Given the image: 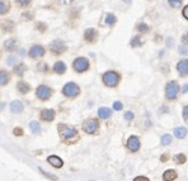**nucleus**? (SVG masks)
<instances>
[{"instance_id": "obj_8", "label": "nucleus", "mask_w": 188, "mask_h": 181, "mask_svg": "<svg viewBox=\"0 0 188 181\" xmlns=\"http://www.w3.org/2000/svg\"><path fill=\"white\" fill-rule=\"evenodd\" d=\"M50 49H51V52L55 53V55H61L62 52L66 51V45H65L62 41L56 39L50 45Z\"/></svg>"}, {"instance_id": "obj_20", "label": "nucleus", "mask_w": 188, "mask_h": 181, "mask_svg": "<svg viewBox=\"0 0 188 181\" xmlns=\"http://www.w3.org/2000/svg\"><path fill=\"white\" fill-rule=\"evenodd\" d=\"M4 47H5L6 51L13 52V51H16V48H17V41L16 39H8V41H5Z\"/></svg>"}, {"instance_id": "obj_12", "label": "nucleus", "mask_w": 188, "mask_h": 181, "mask_svg": "<svg viewBox=\"0 0 188 181\" xmlns=\"http://www.w3.org/2000/svg\"><path fill=\"white\" fill-rule=\"evenodd\" d=\"M47 162L51 165V166H54L55 169H61L62 166H64V161L61 160L59 156H55V155L48 156L47 157Z\"/></svg>"}, {"instance_id": "obj_10", "label": "nucleus", "mask_w": 188, "mask_h": 181, "mask_svg": "<svg viewBox=\"0 0 188 181\" xmlns=\"http://www.w3.org/2000/svg\"><path fill=\"white\" fill-rule=\"evenodd\" d=\"M28 55H30V57H32V59H38V57H42L45 55V48L40 45H34L31 47Z\"/></svg>"}, {"instance_id": "obj_48", "label": "nucleus", "mask_w": 188, "mask_h": 181, "mask_svg": "<svg viewBox=\"0 0 188 181\" xmlns=\"http://www.w3.org/2000/svg\"><path fill=\"white\" fill-rule=\"evenodd\" d=\"M14 60H16L14 57H9V59H8V65H12L14 62Z\"/></svg>"}, {"instance_id": "obj_13", "label": "nucleus", "mask_w": 188, "mask_h": 181, "mask_svg": "<svg viewBox=\"0 0 188 181\" xmlns=\"http://www.w3.org/2000/svg\"><path fill=\"white\" fill-rule=\"evenodd\" d=\"M97 37H98V33H97V31L94 29V28H88V29L85 31V33H84V38H85V41H86V42H89V43L96 42Z\"/></svg>"}, {"instance_id": "obj_39", "label": "nucleus", "mask_w": 188, "mask_h": 181, "mask_svg": "<svg viewBox=\"0 0 188 181\" xmlns=\"http://www.w3.org/2000/svg\"><path fill=\"white\" fill-rule=\"evenodd\" d=\"M14 134L16 136H23V129L22 128H19V127H17V128H14Z\"/></svg>"}, {"instance_id": "obj_44", "label": "nucleus", "mask_w": 188, "mask_h": 181, "mask_svg": "<svg viewBox=\"0 0 188 181\" xmlns=\"http://www.w3.org/2000/svg\"><path fill=\"white\" fill-rule=\"evenodd\" d=\"M37 28H38V29H41V32H43V31L46 29V25L42 24V23H38V24H37Z\"/></svg>"}, {"instance_id": "obj_24", "label": "nucleus", "mask_w": 188, "mask_h": 181, "mask_svg": "<svg viewBox=\"0 0 188 181\" xmlns=\"http://www.w3.org/2000/svg\"><path fill=\"white\" fill-rule=\"evenodd\" d=\"M26 70H27V67H26L24 63H19V65H17V66L14 67V72H16V75H18V76H23Z\"/></svg>"}, {"instance_id": "obj_29", "label": "nucleus", "mask_w": 188, "mask_h": 181, "mask_svg": "<svg viewBox=\"0 0 188 181\" xmlns=\"http://www.w3.org/2000/svg\"><path fill=\"white\" fill-rule=\"evenodd\" d=\"M116 22H117V18H116L112 13H108L107 15H106V23H107L108 25H113Z\"/></svg>"}, {"instance_id": "obj_14", "label": "nucleus", "mask_w": 188, "mask_h": 181, "mask_svg": "<svg viewBox=\"0 0 188 181\" xmlns=\"http://www.w3.org/2000/svg\"><path fill=\"white\" fill-rule=\"evenodd\" d=\"M40 117L42 120L45 122H52L55 119V110L52 109H43L40 114Z\"/></svg>"}, {"instance_id": "obj_16", "label": "nucleus", "mask_w": 188, "mask_h": 181, "mask_svg": "<svg viewBox=\"0 0 188 181\" xmlns=\"http://www.w3.org/2000/svg\"><path fill=\"white\" fill-rule=\"evenodd\" d=\"M98 115L100 119H108L112 115V110L110 108H106V106H102L98 109Z\"/></svg>"}, {"instance_id": "obj_18", "label": "nucleus", "mask_w": 188, "mask_h": 181, "mask_svg": "<svg viewBox=\"0 0 188 181\" xmlns=\"http://www.w3.org/2000/svg\"><path fill=\"white\" fill-rule=\"evenodd\" d=\"M54 71L56 74L59 75H62L65 71H66V65H65L62 61H57L55 65H54Z\"/></svg>"}, {"instance_id": "obj_7", "label": "nucleus", "mask_w": 188, "mask_h": 181, "mask_svg": "<svg viewBox=\"0 0 188 181\" xmlns=\"http://www.w3.org/2000/svg\"><path fill=\"white\" fill-rule=\"evenodd\" d=\"M36 95L41 100H48L52 95V90L46 85H40L37 89H36Z\"/></svg>"}, {"instance_id": "obj_26", "label": "nucleus", "mask_w": 188, "mask_h": 181, "mask_svg": "<svg viewBox=\"0 0 188 181\" xmlns=\"http://www.w3.org/2000/svg\"><path fill=\"white\" fill-rule=\"evenodd\" d=\"M30 128H31V131L33 133H40L41 132V126H40V123L38 122H36V120H32L30 123Z\"/></svg>"}, {"instance_id": "obj_4", "label": "nucleus", "mask_w": 188, "mask_h": 181, "mask_svg": "<svg viewBox=\"0 0 188 181\" xmlns=\"http://www.w3.org/2000/svg\"><path fill=\"white\" fill-rule=\"evenodd\" d=\"M79 92H80V88L75 82H68L62 88V94L68 98H75L79 95Z\"/></svg>"}, {"instance_id": "obj_6", "label": "nucleus", "mask_w": 188, "mask_h": 181, "mask_svg": "<svg viewBox=\"0 0 188 181\" xmlns=\"http://www.w3.org/2000/svg\"><path fill=\"white\" fill-rule=\"evenodd\" d=\"M73 67L76 72H85L89 69V61L85 57H78V59L73 62Z\"/></svg>"}, {"instance_id": "obj_46", "label": "nucleus", "mask_w": 188, "mask_h": 181, "mask_svg": "<svg viewBox=\"0 0 188 181\" xmlns=\"http://www.w3.org/2000/svg\"><path fill=\"white\" fill-rule=\"evenodd\" d=\"M187 91H188V84H186L182 88V92H187Z\"/></svg>"}, {"instance_id": "obj_25", "label": "nucleus", "mask_w": 188, "mask_h": 181, "mask_svg": "<svg viewBox=\"0 0 188 181\" xmlns=\"http://www.w3.org/2000/svg\"><path fill=\"white\" fill-rule=\"evenodd\" d=\"M38 171L42 173L45 177H47L48 180H52V181H57L59 180V177H57L56 175H52V173H50V172H47V171H45L43 169H41V167H38Z\"/></svg>"}, {"instance_id": "obj_21", "label": "nucleus", "mask_w": 188, "mask_h": 181, "mask_svg": "<svg viewBox=\"0 0 188 181\" xmlns=\"http://www.w3.org/2000/svg\"><path fill=\"white\" fill-rule=\"evenodd\" d=\"M9 74L4 70H0V86H4L9 82Z\"/></svg>"}, {"instance_id": "obj_9", "label": "nucleus", "mask_w": 188, "mask_h": 181, "mask_svg": "<svg viewBox=\"0 0 188 181\" xmlns=\"http://www.w3.org/2000/svg\"><path fill=\"white\" fill-rule=\"evenodd\" d=\"M126 147L131 151V152H137L140 149V139L137 138L136 136H131L128 137L127 143H126Z\"/></svg>"}, {"instance_id": "obj_47", "label": "nucleus", "mask_w": 188, "mask_h": 181, "mask_svg": "<svg viewBox=\"0 0 188 181\" xmlns=\"http://www.w3.org/2000/svg\"><path fill=\"white\" fill-rule=\"evenodd\" d=\"M38 69H40V70H41V69H43L45 71H47V65H40Z\"/></svg>"}, {"instance_id": "obj_33", "label": "nucleus", "mask_w": 188, "mask_h": 181, "mask_svg": "<svg viewBox=\"0 0 188 181\" xmlns=\"http://www.w3.org/2000/svg\"><path fill=\"white\" fill-rule=\"evenodd\" d=\"M13 23H12V22L10 20H5V23L3 24V28H4V31L5 32H8V31H12L13 29Z\"/></svg>"}, {"instance_id": "obj_30", "label": "nucleus", "mask_w": 188, "mask_h": 181, "mask_svg": "<svg viewBox=\"0 0 188 181\" xmlns=\"http://www.w3.org/2000/svg\"><path fill=\"white\" fill-rule=\"evenodd\" d=\"M172 143V136L170 134H164L162 137V144L163 146H169Z\"/></svg>"}, {"instance_id": "obj_41", "label": "nucleus", "mask_w": 188, "mask_h": 181, "mask_svg": "<svg viewBox=\"0 0 188 181\" xmlns=\"http://www.w3.org/2000/svg\"><path fill=\"white\" fill-rule=\"evenodd\" d=\"M169 160V156H168V153H164V155H162V157H160V161L162 162H167Z\"/></svg>"}, {"instance_id": "obj_17", "label": "nucleus", "mask_w": 188, "mask_h": 181, "mask_svg": "<svg viewBox=\"0 0 188 181\" xmlns=\"http://www.w3.org/2000/svg\"><path fill=\"white\" fill-rule=\"evenodd\" d=\"M23 103L22 101H19V100H14L13 103L10 104V110L13 112V113H22L23 112Z\"/></svg>"}, {"instance_id": "obj_31", "label": "nucleus", "mask_w": 188, "mask_h": 181, "mask_svg": "<svg viewBox=\"0 0 188 181\" xmlns=\"http://www.w3.org/2000/svg\"><path fill=\"white\" fill-rule=\"evenodd\" d=\"M149 25L148 24H145V23H139L137 24V31H139L140 33H146V32H149Z\"/></svg>"}, {"instance_id": "obj_36", "label": "nucleus", "mask_w": 188, "mask_h": 181, "mask_svg": "<svg viewBox=\"0 0 188 181\" xmlns=\"http://www.w3.org/2000/svg\"><path fill=\"white\" fill-rule=\"evenodd\" d=\"M183 119L186 120V123L188 124V105H186L183 108Z\"/></svg>"}, {"instance_id": "obj_45", "label": "nucleus", "mask_w": 188, "mask_h": 181, "mask_svg": "<svg viewBox=\"0 0 188 181\" xmlns=\"http://www.w3.org/2000/svg\"><path fill=\"white\" fill-rule=\"evenodd\" d=\"M167 46H169V47L173 46V38H169V39L167 41Z\"/></svg>"}, {"instance_id": "obj_43", "label": "nucleus", "mask_w": 188, "mask_h": 181, "mask_svg": "<svg viewBox=\"0 0 188 181\" xmlns=\"http://www.w3.org/2000/svg\"><path fill=\"white\" fill-rule=\"evenodd\" d=\"M183 17L188 20V5H187V6H184V9H183Z\"/></svg>"}, {"instance_id": "obj_32", "label": "nucleus", "mask_w": 188, "mask_h": 181, "mask_svg": "<svg viewBox=\"0 0 188 181\" xmlns=\"http://www.w3.org/2000/svg\"><path fill=\"white\" fill-rule=\"evenodd\" d=\"M182 3L183 0H169V4L173 8H179V6H182Z\"/></svg>"}, {"instance_id": "obj_23", "label": "nucleus", "mask_w": 188, "mask_h": 181, "mask_svg": "<svg viewBox=\"0 0 188 181\" xmlns=\"http://www.w3.org/2000/svg\"><path fill=\"white\" fill-rule=\"evenodd\" d=\"M10 8V4L4 2V0H0V15H3V14H6L8 13Z\"/></svg>"}, {"instance_id": "obj_42", "label": "nucleus", "mask_w": 188, "mask_h": 181, "mask_svg": "<svg viewBox=\"0 0 188 181\" xmlns=\"http://www.w3.org/2000/svg\"><path fill=\"white\" fill-rule=\"evenodd\" d=\"M182 42H183V45H187L188 46V33H186L183 37H182Z\"/></svg>"}, {"instance_id": "obj_3", "label": "nucleus", "mask_w": 188, "mask_h": 181, "mask_svg": "<svg viewBox=\"0 0 188 181\" xmlns=\"http://www.w3.org/2000/svg\"><path fill=\"white\" fill-rule=\"evenodd\" d=\"M178 91H179V85L176 80H172L165 85V98L168 100H174L178 95Z\"/></svg>"}, {"instance_id": "obj_50", "label": "nucleus", "mask_w": 188, "mask_h": 181, "mask_svg": "<svg viewBox=\"0 0 188 181\" xmlns=\"http://www.w3.org/2000/svg\"><path fill=\"white\" fill-rule=\"evenodd\" d=\"M124 2H125V3H128V4H130V3H131V0H124Z\"/></svg>"}, {"instance_id": "obj_2", "label": "nucleus", "mask_w": 188, "mask_h": 181, "mask_svg": "<svg viewBox=\"0 0 188 181\" xmlns=\"http://www.w3.org/2000/svg\"><path fill=\"white\" fill-rule=\"evenodd\" d=\"M57 129H59V134H60L62 141H69L71 138H74L78 133L74 127L66 126V124H59L57 126Z\"/></svg>"}, {"instance_id": "obj_1", "label": "nucleus", "mask_w": 188, "mask_h": 181, "mask_svg": "<svg viewBox=\"0 0 188 181\" xmlns=\"http://www.w3.org/2000/svg\"><path fill=\"white\" fill-rule=\"evenodd\" d=\"M121 80V76L116 71H107L102 76V81L108 88H116Z\"/></svg>"}, {"instance_id": "obj_5", "label": "nucleus", "mask_w": 188, "mask_h": 181, "mask_svg": "<svg viewBox=\"0 0 188 181\" xmlns=\"http://www.w3.org/2000/svg\"><path fill=\"white\" fill-rule=\"evenodd\" d=\"M83 131L88 134H96L99 131V123L97 119H88L83 123Z\"/></svg>"}, {"instance_id": "obj_49", "label": "nucleus", "mask_w": 188, "mask_h": 181, "mask_svg": "<svg viewBox=\"0 0 188 181\" xmlns=\"http://www.w3.org/2000/svg\"><path fill=\"white\" fill-rule=\"evenodd\" d=\"M61 2H64V3H71L73 0H61Z\"/></svg>"}, {"instance_id": "obj_27", "label": "nucleus", "mask_w": 188, "mask_h": 181, "mask_svg": "<svg viewBox=\"0 0 188 181\" xmlns=\"http://www.w3.org/2000/svg\"><path fill=\"white\" fill-rule=\"evenodd\" d=\"M130 45H131V47H140L142 46V39L140 35H136V37H134L131 39V42H130Z\"/></svg>"}, {"instance_id": "obj_37", "label": "nucleus", "mask_w": 188, "mask_h": 181, "mask_svg": "<svg viewBox=\"0 0 188 181\" xmlns=\"http://www.w3.org/2000/svg\"><path fill=\"white\" fill-rule=\"evenodd\" d=\"M125 119L128 120V122L132 120V119H134V113H132V112H126V113H125Z\"/></svg>"}, {"instance_id": "obj_34", "label": "nucleus", "mask_w": 188, "mask_h": 181, "mask_svg": "<svg viewBox=\"0 0 188 181\" xmlns=\"http://www.w3.org/2000/svg\"><path fill=\"white\" fill-rule=\"evenodd\" d=\"M178 51H179V53H180V55H183V56H188V46H187V45L180 46V47L178 48Z\"/></svg>"}, {"instance_id": "obj_11", "label": "nucleus", "mask_w": 188, "mask_h": 181, "mask_svg": "<svg viewBox=\"0 0 188 181\" xmlns=\"http://www.w3.org/2000/svg\"><path fill=\"white\" fill-rule=\"evenodd\" d=\"M177 71L182 77H186L188 75V60H180L177 63Z\"/></svg>"}, {"instance_id": "obj_15", "label": "nucleus", "mask_w": 188, "mask_h": 181, "mask_svg": "<svg viewBox=\"0 0 188 181\" xmlns=\"http://www.w3.org/2000/svg\"><path fill=\"white\" fill-rule=\"evenodd\" d=\"M178 177V173L176 170H167L163 173V180L164 181H174Z\"/></svg>"}, {"instance_id": "obj_19", "label": "nucleus", "mask_w": 188, "mask_h": 181, "mask_svg": "<svg viewBox=\"0 0 188 181\" xmlns=\"http://www.w3.org/2000/svg\"><path fill=\"white\" fill-rule=\"evenodd\" d=\"M17 89H18L19 92H22V94H27L28 91L31 90V86H30V84H27L26 81H19V82L17 84Z\"/></svg>"}, {"instance_id": "obj_40", "label": "nucleus", "mask_w": 188, "mask_h": 181, "mask_svg": "<svg viewBox=\"0 0 188 181\" xmlns=\"http://www.w3.org/2000/svg\"><path fill=\"white\" fill-rule=\"evenodd\" d=\"M134 181H150V180L146 176H137L134 179Z\"/></svg>"}, {"instance_id": "obj_38", "label": "nucleus", "mask_w": 188, "mask_h": 181, "mask_svg": "<svg viewBox=\"0 0 188 181\" xmlns=\"http://www.w3.org/2000/svg\"><path fill=\"white\" fill-rule=\"evenodd\" d=\"M17 3H18L20 6H27L28 4L31 3V0H17Z\"/></svg>"}, {"instance_id": "obj_35", "label": "nucleus", "mask_w": 188, "mask_h": 181, "mask_svg": "<svg viewBox=\"0 0 188 181\" xmlns=\"http://www.w3.org/2000/svg\"><path fill=\"white\" fill-rule=\"evenodd\" d=\"M122 108H124V104H122L121 101H114L113 103V109L114 110H122Z\"/></svg>"}, {"instance_id": "obj_28", "label": "nucleus", "mask_w": 188, "mask_h": 181, "mask_svg": "<svg viewBox=\"0 0 188 181\" xmlns=\"http://www.w3.org/2000/svg\"><path fill=\"white\" fill-rule=\"evenodd\" d=\"M174 162H176V163H179V165H183L184 162H187V157H186V155H183V153L176 155V156H174Z\"/></svg>"}, {"instance_id": "obj_22", "label": "nucleus", "mask_w": 188, "mask_h": 181, "mask_svg": "<svg viewBox=\"0 0 188 181\" xmlns=\"http://www.w3.org/2000/svg\"><path fill=\"white\" fill-rule=\"evenodd\" d=\"M174 136L177 137L178 139H182L187 136V129L184 127H178L174 129Z\"/></svg>"}]
</instances>
